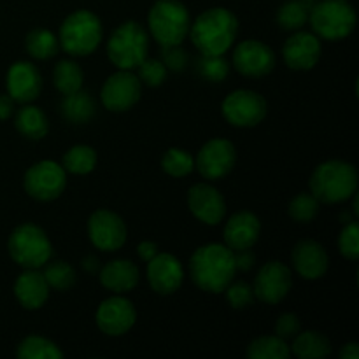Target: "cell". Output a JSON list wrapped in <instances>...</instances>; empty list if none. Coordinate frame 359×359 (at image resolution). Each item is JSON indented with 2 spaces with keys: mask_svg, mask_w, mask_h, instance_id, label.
I'll use <instances>...</instances> for the list:
<instances>
[{
  "mask_svg": "<svg viewBox=\"0 0 359 359\" xmlns=\"http://www.w3.org/2000/svg\"><path fill=\"white\" fill-rule=\"evenodd\" d=\"M233 259H235V269L241 270V272H248V270H251L256 263V256L251 249L233 251Z\"/></svg>",
  "mask_w": 359,
  "mask_h": 359,
  "instance_id": "obj_43",
  "label": "cell"
},
{
  "mask_svg": "<svg viewBox=\"0 0 359 359\" xmlns=\"http://www.w3.org/2000/svg\"><path fill=\"white\" fill-rule=\"evenodd\" d=\"M287 212L297 223H312L314 217L319 214V202L312 193H300L290 202Z\"/></svg>",
  "mask_w": 359,
  "mask_h": 359,
  "instance_id": "obj_37",
  "label": "cell"
},
{
  "mask_svg": "<svg viewBox=\"0 0 359 359\" xmlns=\"http://www.w3.org/2000/svg\"><path fill=\"white\" fill-rule=\"evenodd\" d=\"M196 70L203 79L210 83H221L230 74V63L224 55H202L196 62Z\"/></svg>",
  "mask_w": 359,
  "mask_h": 359,
  "instance_id": "obj_35",
  "label": "cell"
},
{
  "mask_svg": "<svg viewBox=\"0 0 359 359\" xmlns=\"http://www.w3.org/2000/svg\"><path fill=\"white\" fill-rule=\"evenodd\" d=\"M104 37V28L95 13L79 9L69 14L60 27V48L70 56H88L97 51Z\"/></svg>",
  "mask_w": 359,
  "mask_h": 359,
  "instance_id": "obj_5",
  "label": "cell"
},
{
  "mask_svg": "<svg viewBox=\"0 0 359 359\" xmlns=\"http://www.w3.org/2000/svg\"><path fill=\"white\" fill-rule=\"evenodd\" d=\"M60 111L62 116L72 125H84L90 121L97 112V104H95L93 97L83 88L74 93L63 95V100L60 104Z\"/></svg>",
  "mask_w": 359,
  "mask_h": 359,
  "instance_id": "obj_25",
  "label": "cell"
},
{
  "mask_svg": "<svg viewBox=\"0 0 359 359\" xmlns=\"http://www.w3.org/2000/svg\"><path fill=\"white\" fill-rule=\"evenodd\" d=\"M300 330H302L300 319H298L297 314H291V312L280 316L276 323V335L280 337L283 340H286V342L287 340L294 339V337L300 333Z\"/></svg>",
  "mask_w": 359,
  "mask_h": 359,
  "instance_id": "obj_42",
  "label": "cell"
},
{
  "mask_svg": "<svg viewBox=\"0 0 359 359\" xmlns=\"http://www.w3.org/2000/svg\"><path fill=\"white\" fill-rule=\"evenodd\" d=\"M147 280L154 293L172 294L182 286L184 269L174 255L158 252L153 259L147 262Z\"/></svg>",
  "mask_w": 359,
  "mask_h": 359,
  "instance_id": "obj_19",
  "label": "cell"
},
{
  "mask_svg": "<svg viewBox=\"0 0 359 359\" xmlns=\"http://www.w3.org/2000/svg\"><path fill=\"white\" fill-rule=\"evenodd\" d=\"M14 126H16V130L21 135L27 137V139L30 140L44 139L49 132V123L44 112L30 104L23 105V107L16 112Z\"/></svg>",
  "mask_w": 359,
  "mask_h": 359,
  "instance_id": "obj_26",
  "label": "cell"
},
{
  "mask_svg": "<svg viewBox=\"0 0 359 359\" xmlns=\"http://www.w3.org/2000/svg\"><path fill=\"white\" fill-rule=\"evenodd\" d=\"M149 51V37L137 21L119 25L107 42V56L119 70L137 69Z\"/></svg>",
  "mask_w": 359,
  "mask_h": 359,
  "instance_id": "obj_8",
  "label": "cell"
},
{
  "mask_svg": "<svg viewBox=\"0 0 359 359\" xmlns=\"http://www.w3.org/2000/svg\"><path fill=\"white\" fill-rule=\"evenodd\" d=\"M161 167L172 177H186L188 174H191L193 168H195V158L189 153H186L184 149H179V147H172L167 153L163 154V160H161Z\"/></svg>",
  "mask_w": 359,
  "mask_h": 359,
  "instance_id": "obj_36",
  "label": "cell"
},
{
  "mask_svg": "<svg viewBox=\"0 0 359 359\" xmlns=\"http://www.w3.org/2000/svg\"><path fill=\"white\" fill-rule=\"evenodd\" d=\"M7 251L16 265L23 269H41L51 259L53 245L41 226L25 223L14 228L9 235Z\"/></svg>",
  "mask_w": 359,
  "mask_h": 359,
  "instance_id": "obj_7",
  "label": "cell"
},
{
  "mask_svg": "<svg viewBox=\"0 0 359 359\" xmlns=\"http://www.w3.org/2000/svg\"><path fill=\"white\" fill-rule=\"evenodd\" d=\"M309 184L319 203H342L358 191V170L347 161L328 160L312 172Z\"/></svg>",
  "mask_w": 359,
  "mask_h": 359,
  "instance_id": "obj_3",
  "label": "cell"
},
{
  "mask_svg": "<svg viewBox=\"0 0 359 359\" xmlns=\"http://www.w3.org/2000/svg\"><path fill=\"white\" fill-rule=\"evenodd\" d=\"M14 100L9 95H0V121H6L13 116Z\"/></svg>",
  "mask_w": 359,
  "mask_h": 359,
  "instance_id": "obj_45",
  "label": "cell"
},
{
  "mask_svg": "<svg viewBox=\"0 0 359 359\" xmlns=\"http://www.w3.org/2000/svg\"><path fill=\"white\" fill-rule=\"evenodd\" d=\"M223 116L230 125L251 128L266 116V100L252 90H235L223 100Z\"/></svg>",
  "mask_w": 359,
  "mask_h": 359,
  "instance_id": "obj_10",
  "label": "cell"
},
{
  "mask_svg": "<svg viewBox=\"0 0 359 359\" xmlns=\"http://www.w3.org/2000/svg\"><path fill=\"white\" fill-rule=\"evenodd\" d=\"M142 95V83L132 70H118L104 83L100 91L102 104L112 112L132 109Z\"/></svg>",
  "mask_w": 359,
  "mask_h": 359,
  "instance_id": "obj_11",
  "label": "cell"
},
{
  "mask_svg": "<svg viewBox=\"0 0 359 359\" xmlns=\"http://www.w3.org/2000/svg\"><path fill=\"white\" fill-rule=\"evenodd\" d=\"M340 358L342 359H359V346L356 342H351L342 347L340 351Z\"/></svg>",
  "mask_w": 359,
  "mask_h": 359,
  "instance_id": "obj_46",
  "label": "cell"
},
{
  "mask_svg": "<svg viewBox=\"0 0 359 359\" xmlns=\"http://www.w3.org/2000/svg\"><path fill=\"white\" fill-rule=\"evenodd\" d=\"M14 297L28 311H37L48 302L49 286L39 269H25L14 283Z\"/></svg>",
  "mask_w": 359,
  "mask_h": 359,
  "instance_id": "obj_23",
  "label": "cell"
},
{
  "mask_svg": "<svg viewBox=\"0 0 359 359\" xmlns=\"http://www.w3.org/2000/svg\"><path fill=\"white\" fill-rule=\"evenodd\" d=\"M291 356V347L286 340L277 335L259 337L252 340L248 347L249 359H287Z\"/></svg>",
  "mask_w": 359,
  "mask_h": 359,
  "instance_id": "obj_32",
  "label": "cell"
},
{
  "mask_svg": "<svg viewBox=\"0 0 359 359\" xmlns=\"http://www.w3.org/2000/svg\"><path fill=\"white\" fill-rule=\"evenodd\" d=\"M262 224L256 214L249 210L233 214L224 226V245L231 251L251 249L258 242Z\"/></svg>",
  "mask_w": 359,
  "mask_h": 359,
  "instance_id": "obj_22",
  "label": "cell"
},
{
  "mask_svg": "<svg viewBox=\"0 0 359 359\" xmlns=\"http://www.w3.org/2000/svg\"><path fill=\"white\" fill-rule=\"evenodd\" d=\"M167 67L158 58H144L137 65V77L140 79V83L149 88H156L163 84L165 79H167Z\"/></svg>",
  "mask_w": 359,
  "mask_h": 359,
  "instance_id": "obj_38",
  "label": "cell"
},
{
  "mask_svg": "<svg viewBox=\"0 0 359 359\" xmlns=\"http://www.w3.org/2000/svg\"><path fill=\"white\" fill-rule=\"evenodd\" d=\"M53 81L60 93L69 95L83 88L84 72L74 60H62L53 70Z\"/></svg>",
  "mask_w": 359,
  "mask_h": 359,
  "instance_id": "obj_31",
  "label": "cell"
},
{
  "mask_svg": "<svg viewBox=\"0 0 359 359\" xmlns=\"http://www.w3.org/2000/svg\"><path fill=\"white\" fill-rule=\"evenodd\" d=\"M25 191L39 202H51L58 198L67 186V172L60 163L42 160L32 165L23 179Z\"/></svg>",
  "mask_w": 359,
  "mask_h": 359,
  "instance_id": "obj_9",
  "label": "cell"
},
{
  "mask_svg": "<svg viewBox=\"0 0 359 359\" xmlns=\"http://www.w3.org/2000/svg\"><path fill=\"white\" fill-rule=\"evenodd\" d=\"M189 273L196 287L205 293H224L237 273L233 251L223 244L202 245L189 259Z\"/></svg>",
  "mask_w": 359,
  "mask_h": 359,
  "instance_id": "obj_1",
  "label": "cell"
},
{
  "mask_svg": "<svg viewBox=\"0 0 359 359\" xmlns=\"http://www.w3.org/2000/svg\"><path fill=\"white\" fill-rule=\"evenodd\" d=\"M293 266L300 277L307 280L321 279L330 266L328 252L325 251L319 242L316 241H300L293 249Z\"/></svg>",
  "mask_w": 359,
  "mask_h": 359,
  "instance_id": "obj_21",
  "label": "cell"
},
{
  "mask_svg": "<svg viewBox=\"0 0 359 359\" xmlns=\"http://www.w3.org/2000/svg\"><path fill=\"white\" fill-rule=\"evenodd\" d=\"M126 224L121 216L112 210H95L88 219V237L91 244L105 252L121 249L126 242Z\"/></svg>",
  "mask_w": 359,
  "mask_h": 359,
  "instance_id": "obj_12",
  "label": "cell"
},
{
  "mask_svg": "<svg viewBox=\"0 0 359 359\" xmlns=\"http://www.w3.org/2000/svg\"><path fill=\"white\" fill-rule=\"evenodd\" d=\"M238 20L226 7L203 11L189 27L191 42L202 55H224L237 39Z\"/></svg>",
  "mask_w": 359,
  "mask_h": 359,
  "instance_id": "obj_2",
  "label": "cell"
},
{
  "mask_svg": "<svg viewBox=\"0 0 359 359\" xmlns=\"http://www.w3.org/2000/svg\"><path fill=\"white\" fill-rule=\"evenodd\" d=\"M226 293V300L230 304V307L233 309H245L251 307L252 302H255V291H252V286L249 283H244V280H231L228 284V287L224 290Z\"/></svg>",
  "mask_w": 359,
  "mask_h": 359,
  "instance_id": "obj_40",
  "label": "cell"
},
{
  "mask_svg": "<svg viewBox=\"0 0 359 359\" xmlns=\"http://www.w3.org/2000/svg\"><path fill=\"white\" fill-rule=\"evenodd\" d=\"M293 340L291 353L300 359H323L332 354V344L319 332H300Z\"/></svg>",
  "mask_w": 359,
  "mask_h": 359,
  "instance_id": "obj_27",
  "label": "cell"
},
{
  "mask_svg": "<svg viewBox=\"0 0 359 359\" xmlns=\"http://www.w3.org/2000/svg\"><path fill=\"white\" fill-rule=\"evenodd\" d=\"M137 321V311L123 294L107 298L97 309V326L109 337H121L132 330Z\"/></svg>",
  "mask_w": 359,
  "mask_h": 359,
  "instance_id": "obj_15",
  "label": "cell"
},
{
  "mask_svg": "<svg viewBox=\"0 0 359 359\" xmlns=\"http://www.w3.org/2000/svg\"><path fill=\"white\" fill-rule=\"evenodd\" d=\"M312 32L325 41H342L356 28V11L347 0H319L309 13Z\"/></svg>",
  "mask_w": 359,
  "mask_h": 359,
  "instance_id": "obj_6",
  "label": "cell"
},
{
  "mask_svg": "<svg viewBox=\"0 0 359 359\" xmlns=\"http://www.w3.org/2000/svg\"><path fill=\"white\" fill-rule=\"evenodd\" d=\"M7 95L14 102L30 104L42 91V76L30 62H16L9 67L6 76Z\"/></svg>",
  "mask_w": 359,
  "mask_h": 359,
  "instance_id": "obj_18",
  "label": "cell"
},
{
  "mask_svg": "<svg viewBox=\"0 0 359 359\" xmlns=\"http://www.w3.org/2000/svg\"><path fill=\"white\" fill-rule=\"evenodd\" d=\"M83 269L90 273L95 272V270H98V259L95 256H86L83 262Z\"/></svg>",
  "mask_w": 359,
  "mask_h": 359,
  "instance_id": "obj_47",
  "label": "cell"
},
{
  "mask_svg": "<svg viewBox=\"0 0 359 359\" xmlns=\"http://www.w3.org/2000/svg\"><path fill=\"white\" fill-rule=\"evenodd\" d=\"M140 273L130 259H112L100 270V283L105 290L116 294H125L135 290Z\"/></svg>",
  "mask_w": 359,
  "mask_h": 359,
  "instance_id": "obj_24",
  "label": "cell"
},
{
  "mask_svg": "<svg viewBox=\"0 0 359 359\" xmlns=\"http://www.w3.org/2000/svg\"><path fill=\"white\" fill-rule=\"evenodd\" d=\"M97 151L84 144H77V146L70 147L65 154H63L62 167L65 172L76 175H86L95 170L97 167Z\"/></svg>",
  "mask_w": 359,
  "mask_h": 359,
  "instance_id": "obj_29",
  "label": "cell"
},
{
  "mask_svg": "<svg viewBox=\"0 0 359 359\" xmlns=\"http://www.w3.org/2000/svg\"><path fill=\"white\" fill-rule=\"evenodd\" d=\"M291 286H293V277H291L290 266L280 262H269L259 269L252 284V291H255V297L263 304L276 305L286 298Z\"/></svg>",
  "mask_w": 359,
  "mask_h": 359,
  "instance_id": "obj_14",
  "label": "cell"
},
{
  "mask_svg": "<svg viewBox=\"0 0 359 359\" xmlns=\"http://www.w3.org/2000/svg\"><path fill=\"white\" fill-rule=\"evenodd\" d=\"M237 161V149L226 139H212L202 146L195 158V167L200 175L209 181L223 179L233 170Z\"/></svg>",
  "mask_w": 359,
  "mask_h": 359,
  "instance_id": "obj_13",
  "label": "cell"
},
{
  "mask_svg": "<svg viewBox=\"0 0 359 359\" xmlns=\"http://www.w3.org/2000/svg\"><path fill=\"white\" fill-rule=\"evenodd\" d=\"M312 0H287L277 11V23L283 30L297 32L309 23Z\"/></svg>",
  "mask_w": 359,
  "mask_h": 359,
  "instance_id": "obj_28",
  "label": "cell"
},
{
  "mask_svg": "<svg viewBox=\"0 0 359 359\" xmlns=\"http://www.w3.org/2000/svg\"><path fill=\"white\" fill-rule=\"evenodd\" d=\"M284 62L293 70H311L321 58V39L311 32H298L291 35L283 48Z\"/></svg>",
  "mask_w": 359,
  "mask_h": 359,
  "instance_id": "obj_20",
  "label": "cell"
},
{
  "mask_svg": "<svg viewBox=\"0 0 359 359\" xmlns=\"http://www.w3.org/2000/svg\"><path fill=\"white\" fill-rule=\"evenodd\" d=\"M137 252H139V256L144 259V262H149V259H153L160 251H158V245L154 244V242L144 241L140 242L139 248H137Z\"/></svg>",
  "mask_w": 359,
  "mask_h": 359,
  "instance_id": "obj_44",
  "label": "cell"
},
{
  "mask_svg": "<svg viewBox=\"0 0 359 359\" xmlns=\"http://www.w3.org/2000/svg\"><path fill=\"white\" fill-rule=\"evenodd\" d=\"M188 207L193 216L209 226H216L226 216L224 196L214 186L198 182L188 191Z\"/></svg>",
  "mask_w": 359,
  "mask_h": 359,
  "instance_id": "obj_17",
  "label": "cell"
},
{
  "mask_svg": "<svg viewBox=\"0 0 359 359\" xmlns=\"http://www.w3.org/2000/svg\"><path fill=\"white\" fill-rule=\"evenodd\" d=\"M233 67L245 77L269 76L276 67V53L259 41H244L233 49Z\"/></svg>",
  "mask_w": 359,
  "mask_h": 359,
  "instance_id": "obj_16",
  "label": "cell"
},
{
  "mask_svg": "<svg viewBox=\"0 0 359 359\" xmlns=\"http://www.w3.org/2000/svg\"><path fill=\"white\" fill-rule=\"evenodd\" d=\"M25 48L28 55L35 60H49L58 53L60 41L51 30L35 28L25 39Z\"/></svg>",
  "mask_w": 359,
  "mask_h": 359,
  "instance_id": "obj_30",
  "label": "cell"
},
{
  "mask_svg": "<svg viewBox=\"0 0 359 359\" xmlns=\"http://www.w3.org/2000/svg\"><path fill=\"white\" fill-rule=\"evenodd\" d=\"M42 276H44L46 283H48L49 290L55 291L72 290L77 280V273L74 266L70 263L63 262V259H55V262L46 263Z\"/></svg>",
  "mask_w": 359,
  "mask_h": 359,
  "instance_id": "obj_34",
  "label": "cell"
},
{
  "mask_svg": "<svg viewBox=\"0 0 359 359\" xmlns=\"http://www.w3.org/2000/svg\"><path fill=\"white\" fill-rule=\"evenodd\" d=\"M16 354L20 359H62L63 353L55 342L44 337L30 335L18 346Z\"/></svg>",
  "mask_w": 359,
  "mask_h": 359,
  "instance_id": "obj_33",
  "label": "cell"
},
{
  "mask_svg": "<svg viewBox=\"0 0 359 359\" xmlns=\"http://www.w3.org/2000/svg\"><path fill=\"white\" fill-rule=\"evenodd\" d=\"M149 32L161 46H179L189 35L191 16L188 7L179 0H156L147 14Z\"/></svg>",
  "mask_w": 359,
  "mask_h": 359,
  "instance_id": "obj_4",
  "label": "cell"
},
{
  "mask_svg": "<svg viewBox=\"0 0 359 359\" xmlns=\"http://www.w3.org/2000/svg\"><path fill=\"white\" fill-rule=\"evenodd\" d=\"M161 62L167 67V70L172 72H182L186 70L189 62V56L186 53V49L179 46H167V48H161Z\"/></svg>",
  "mask_w": 359,
  "mask_h": 359,
  "instance_id": "obj_41",
  "label": "cell"
},
{
  "mask_svg": "<svg viewBox=\"0 0 359 359\" xmlns=\"http://www.w3.org/2000/svg\"><path fill=\"white\" fill-rule=\"evenodd\" d=\"M339 251L344 258L356 262L359 256V226L358 221L353 219L346 223L339 237Z\"/></svg>",
  "mask_w": 359,
  "mask_h": 359,
  "instance_id": "obj_39",
  "label": "cell"
}]
</instances>
